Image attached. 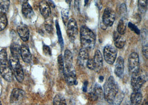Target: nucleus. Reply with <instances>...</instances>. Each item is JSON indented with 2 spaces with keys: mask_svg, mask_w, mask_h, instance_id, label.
<instances>
[{
  "mask_svg": "<svg viewBox=\"0 0 148 105\" xmlns=\"http://www.w3.org/2000/svg\"><path fill=\"white\" fill-rule=\"evenodd\" d=\"M21 57L25 63L28 64L31 62L32 55L27 46H21Z\"/></svg>",
  "mask_w": 148,
  "mask_h": 105,
  "instance_id": "a211bd4d",
  "label": "nucleus"
},
{
  "mask_svg": "<svg viewBox=\"0 0 148 105\" xmlns=\"http://www.w3.org/2000/svg\"><path fill=\"white\" fill-rule=\"evenodd\" d=\"M138 8L140 13H145L147 8V0H138Z\"/></svg>",
  "mask_w": 148,
  "mask_h": 105,
  "instance_id": "cd10ccee",
  "label": "nucleus"
},
{
  "mask_svg": "<svg viewBox=\"0 0 148 105\" xmlns=\"http://www.w3.org/2000/svg\"><path fill=\"white\" fill-rule=\"evenodd\" d=\"M9 64L17 81L20 83L22 82L24 80V72L20 63L19 59L11 56L9 60Z\"/></svg>",
  "mask_w": 148,
  "mask_h": 105,
  "instance_id": "20e7f679",
  "label": "nucleus"
},
{
  "mask_svg": "<svg viewBox=\"0 0 148 105\" xmlns=\"http://www.w3.org/2000/svg\"><path fill=\"white\" fill-rule=\"evenodd\" d=\"M64 76L69 85L77 84L76 74L73 64V55L71 52L66 49L64 54Z\"/></svg>",
  "mask_w": 148,
  "mask_h": 105,
  "instance_id": "f257e3e1",
  "label": "nucleus"
},
{
  "mask_svg": "<svg viewBox=\"0 0 148 105\" xmlns=\"http://www.w3.org/2000/svg\"><path fill=\"white\" fill-rule=\"evenodd\" d=\"M141 43H142V52L144 56L148 58V33L145 29H142L141 31Z\"/></svg>",
  "mask_w": 148,
  "mask_h": 105,
  "instance_id": "2eb2a0df",
  "label": "nucleus"
},
{
  "mask_svg": "<svg viewBox=\"0 0 148 105\" xmlns=\"http://www.w3.org/2000/svg\"><path fill=\"white\" fill-rule=\"evenodd\" d=\"M127 20L125 18H122L119 21L117 26V32L121 35H123L125 33L127 27Z\"/></svg>",
  "mask_w": 148,
  "mask_h": 105,
  "instance_id": "b1692460",
  "label": "nucleus"
},
{
  "mask_svg": "<svg viewBox=\"0 0 148 105\" xmlns=\"http://www.w3.org/2000/svg\"><path fill=\"white\" fill-rule=\"evenodd\" d=\"M11 52L12 57L19 59L21 57V46L17 43H13L10 46Z\"/></svg>",
  "mask_w": 148,
  "mask_h": 105,
  "instance_id": "5701e85b",
  "label": "nucleus"
},
{
  "mask_svg": "<svg viewBox=\"0 0 148 105\" xmlns=\"http://www.w3.org/2000/svg\"><path fill=\"white\" fill-rule=\"evenodd\" d=\"M45 29H46V30L47 31V32H48V33H51L52 32V31H53V28H52V27L51 26H50V25H46V26H45Z\"/></svg>",
  "mask_w": 148,
  "mask_h": 105,
  "instance_id": "e433bc0d",
  "label": "nucleus"
},
{
  "mask_svg": "<svg viewBox=\"0 0 148 105\" xmlns=\"http://www.w3.org/2000/svg\"><path fill=\"white\" fill-rule=\"evenodd\" d=\"M129 27L132 29L133 31H134L135 32L138 33V34H140V31L138 29L137 27H136L133 24H132V23H129Z\"/></svg>",
  "mask_w": 148,
  "mask_h": 105,
  "instance_id": "f704fd0d",
  "label": "nucleus"
},
{
  "mask_svg": "<svg viewBox=\"0 0 148 105\" xmlns=\"http://www.w3.org/2000/svg\"><path fill=\"white\" fill-rule=\"evenodd\" d=\"M0 74L2 77L7 82H10L12 81L14 74L9 62L0 64Z\"/></svg>",
  "mask_w": 148,
  "mask_h": 105,
  "instance_id": "9d476101",
  "label": "nucleus"
},
{
  "mask_svg": "<svg viewBox=\"0 0 148 105\" xmlns=\"http://www.w3.org/2000/svg\"><path fill=\"white\" fill-rule=\"evenodd\" d=\"M27 1L28 0H18V1L22 4H23V3H26V2H27Z\"/></svg>",
  "mask_w": 148,
  "mask_h": 105,
  "instance_id": "4c0bfd02",
  "label": "nucleus"
},
{
  "mask_svg": "<svg viewBox=\"0 0 148 105\" xmlns=\"http://www.w3.org/2000/svg\"><path fill=\"white\" fill-rule=\"evenodd\" d=\"M67 32L70 40L72 41L75 40L78 33V26L76 20L74 18H71L68 20Z\"/></svg>",
  "mask_w": 148,
  "mask_h": 105,
  "instance_id": "9b49d317",
  "label": "nucleus"
},
{
  "mask_svg": "<svg viewBox=\"0 0 148 105\" xmlns=\"http://www.w3.org/2000/svg\"><path fill=\"white\" fill-rule=\"evenodd\" d=\"M92 60L93 64V70L97 72H100L103 66V60L101 53L99 50H97L95 52Z\"/></svg>",
  "mask_w": 148,
  "mask_h": 105,
  "instance_id": "f8f14e48",
  "label": "nucleus"
},
{
  "mask_svg": "<svg viewBox=\"0 0 148 105\" xmlns=\"http://www.w3.org/2000/svg\"><path fill=\"white\" fill-rule=\"evenodd\" d=\"M88 2H89V0H85V6L87 5Z\"/></svg>",
  "mask_w": 148,
  "mask_h": 105,
  "instance_id": "a19ab883",
  "label": "nucleus"
},
{
  "mask_svg": "<svg viewBox=\"0 0 148 105\" xmlns=\"http://www.w3.org/2000/svg\"><path fill=\"white\" fill-rule=\"evenodd\" d=\"M56 28H57V34H58V40H59V42L61 44V46L62 48L63 47V40L62 37L61 35V31H60V28L59 27V25L58 22H56Z\"/></svg>",
  "mask_w": 148,
  "mask_h": 105,
  "instance_id": "2f4dec72",
  "label": "nucleus"
},
{
  "mask_svg": "<svg viewBox=\"0 0 148 105\" xmlns=\"http://www.w3.org/2000/svg\"><path fill=\"white\" fill-rule=\"evenodd\" d=\"M124 70V61L121 57H119L116 61L115 66L114 72L115 75L119 77L122 78Z\"/></svg>",
  "mask_w": 148,
  "mask_h": 105,
  "instance_id": "dca6fc26",
  "label": "nucleus"
},
{
  "mask_svg": "<svg viewBox=\"0 0 148 105\" xmlns=\"http://www.w3.org/2000/svg\"><path fill=\"white\" fill-rule=\"evenodd\" d=\"M91 99L93 100H97L98 99H102L104 97L103 90L100 85L96 84L94 86V89L90 93Z\"/></svg>",
  "mask_w": 148,
  "mask_h": 105,
  "instance_id": "aec40b11",
  "label": "nucleus"
},
{
  "mask_svg": "<svg viewBox=\"0 0 148 105\" xmlns=\"http://www.w3.org/2000/svg\"><path fill=\"white\" fill-rule=\"evenodd\" d=\"M6 50L3 49L0 51V64L8 63Z\"/></svg>",
  "mask_w": 148,
  "mask_h": 105,
  "instance_id": "c85d7f7f",
  "label": "nucleus"
},
{
  "mask_svg": "<svg viewBox=\"0 0 148 105\" xmlns=\"http://www.w3.org/2000/svg\"><path fill=\"white\" fill-rule=\"evenodd\" d=\"M7 22L6 14L0 13V32L4 30L7 27Z\"/></svg>",
  "mask_w": 148,
  "mask_h": 105,
  "instance_id": "bb28decb",
  "label": "nucleus"
},
{
  "mask_svg": "<svg viewBox=\"0 0 148 105\" xmlns=\"http://www.w3.org/2000/svg\"><path fill=\"white\" fill-rule=\"evenodd\" d=\"M104 58L109 64H113L114 63L117 57V50L114 46L107 45L104 47L103 50Z\"/></svg>",
  "mask_w": 148,
  "mask_h": 105,
  "instance_id": "0eeeda50",
  "label": "nucleus"
},
{
  "mask_svg": "<svg viewBox=\"0 0 148 105\" xmlns=\"http://www.w3.org/2000/svg\"><path fill=\"white\" fill-rule=\"evenodd\" d=\"M58 64L59 66V70L61 74L64 73V60L62 55H60L58 57Z\"/></svg>",
  "mask_w": 148,
  "mask_h": 105,
  "instance_id": "7c9ffc66",
  "label": "nucleus"
},
{
  "mask_svg": "<svg viewBox=\"0 0 148 105\" xmlns=\"http://www.w3.org/2000/svg\"><path fill=\"white\" fill-rule=\"evenodd\" d=\"M80 35L82 47L88 51L93 49L96 41L94 33L87 27L83 26L81 27Z\"/></svg>",
  "mask_w": 148,
  "mask_h": 105,
  "instance_id": "7ed1b4c3",
  "label": "nucleus"
},
{
  "mask_svg": "<svg viewBox=\"0 0 148 105\" xmlns=\"http://www.w3.org/2000/svg\"><path fill=\"white\" fill-rule=\"evenodd\" d=\"M120 12L122 14H125L127 13V7L125 3H123L120 7Z\"/></svg>",
  "mask_w": 148,
  "mask_h": 105,
  "instance_id": "72a5a7b5",
  "label": "nucleus"
},
{
  "mask_svg": "<svg viewBox=\"0 0 148 105\" xmlns=\"http://www.w3.org/2000/svg\"><path fill=\"white\" fill-rule=\"evenodd\" d=\"M22 13L23 16L27 19H31L34 17V10L28 2L22 4Z\"/></svg>",
  "mask_w": 148,
  "mask_h": 105,
  "instance_id": "6ab92c4d",
  "label": "nucleus"
},
{
  "mask_svg": "<svg viewBox=\"0 0 148 105\" xmlns=\"http://www.w3.org/2000/svg\"><path fill=\"white\" fill-rule=\"evenodd\" d=\"M81 0H74V8L76 11H79Z\"/></svg>",
  "mask_w": 148,
  "mask_h": 105,
  "instance_id": "c9c22d12",
  "label": "nucleus"
},
{
  "mask_svg": "<svg viewBox=\"0 0 148 105\" xmlns=\"http://www.w3.org/2000/svg\"><path fill=\"white\" fill-rule=\"evenodd\" d=\"M115 14L114 11L110 8H106L103 14V23L106 27H111L114 22Z\"/></svg>",
  "mask_w": 148,
  "mask_h": 105,
  "instance_id": "6e6552de",
  "label": "nucleus"
},
{
  "mask_svg": "<svg viewBox=\"0 0 148 105\" xmlns=\"http://www.w3.org/2000/svg\"><path fill=\"white\" fill-rule=\"evenodd\" d=\"M66 2L68 3L69 5H71V1H72V0H66Z\"/></svg>",
  "mask_w": 148,
  "mask_h": 105,
  "instance_id": "ea45409f",
  "label": "nucleus"
},
{
  "mask_svg": "<svg viewBox=\"0 0 148 105\" xmlns=\"http://www.w3.org/2000/svg\"><path fill=\"white\" fill-rule=\"evenodd\" d=\"M124 94L122 93H121V94H119V95H116V97H115L113 103L114 102L115 105H120L121 101L123 100V99L124 98ZM113 103H112V104H113Z\"/></svg>",
  "mask_w": 148,
  "mask_h": 105,
  "instance_id": "473e14b6",
  "label": "nucleus"
},
{
  "mask_svg": "<svg viewBox=\"0 0 148 105\" xmlns=\"http://www.w3.org/2000/svg\"><path fill=\"white\" fill-rule=\"evenodd\" d=\"M61 15L62 20L64 25H66L68 22L69 18V10L67 8H64L61 11Z\"/></svg>",
  "mask_w": 148,
  "mask_h": 105,
  "instance_id": "c756f323",
  "label": "nucleus"
},
{
  "mask_svg": "<svg viewBox=\"0 0 148 105\" xmlns=\"http://www.w3.org/2000/svg\"><path fill=\"white\" fill-rule=\"evenodd\" d=\"M128 69L131 74L140 71V59L136 52H132L128 58Z\"/></svg>",
  "mask_w": 148,
  "mask_h": 105,
  "instance_id": "423d86ee",
  "label": "nucleus"
},
{
  "mask_svg": "<svg viewBox=\"0 0 148 105\" xmlns=\"http://www.w3.org/2000/svg\"><path fill=\"white\" fill-rule=\"evenodd\" d=\"M53 105H67L64 97L61 94L57 95L53 99Z\"/></svg>",
  "mask_w": 148,
  "mask_h": 105,
  "instance_id": "a878e982",
  "label": "nucleus"
},
{
  "mask_svg": "<svg viewBox=\"0 0 148 105\" xmlns=\"http://www.w3.org/2000/svg\"><path fill=\"white\" fill-rule=\"evenodd\" d=\"M89 59V55L88 50L82 48L78 54V63L82 68H85L87 66L88 61Z\"/></svg>",
  "mask_w": 148,
  "mask_h": 105,
  "instance_id": "ddd939ff",
  "label": "nucleus"
},
{
  "mask_svg": "<svg viewBox=\"0 0 148 105\" xmlns=\"http://www.w3.org/2000/svg\"><path fill=\"white\" fill-rule=\"evenodd\" d=\"M17 33L18 34L21 39L23 42H27L29 38V31L26 25L21 24L17 27Z\"/></svg>",
  "mask_w": 148,
  "mask_h": 105,
  "instance_id": "4468645a",
  "label": "nucleus"
},
{
  "mask_svg": "<svg viewBox=\"0 0 148 105\" xmlns=\"http://www.w3.org/2000/svg\"><path fill=\"white\" fill-rule=\"evenodd\" d=\"M118 85L113 76H110L104 85L103 95L106 101L112 104L118 92Z\"/></svg>",
  "mask_w": 148,
  "mask_h": 105,
  "instance_id": "f03ea898",
  "label": "nucleus"
},
{
  "mask_svg": "<svg viewBox=\"0 0 148 105\" xmlns=\"http://www.w3.org/2000/svg\"><path fill=\"white\" fill-rule=\"evenodd\" d=\"M26 93L24 91L18 88L12 90L10 96V102L12 105H18L23 100Z\"/></svg>",
  "mask_w": 148,
  "mask_h": 105,
  "instance_id": "1a4fd4ad",
  "label": "nucleus"
},
{
  "mask_svg": "<svg viewBox=\"0 0 148 105\" xmlns=\"http://www.w3.org/2000/svg\"><path fill=\"white\" fill-rule=\"evenodd\" d=\"M10 5V0H0V13L6 14Z\"/></svg>",
  "mask_w": 148,
  "mask_h": 105,
  "instance_id": "393cba45",
  "label": "nucleus"
},
{
  "mask_svg": "<svg viewBox=\"0 0 148 105\" xmlns=\"http://www.w3.org/2000/svg\"><path fill=\"white\" fill-rule=\"evenodd\" d=\"M113 39L114 41L115 46L119 49L123 48L125 44V40L124 37H122L117 31H115L113 35Z\"/></svg>",
  "mask_w": 148,
  "mask_h": 105,
  "instance_id": "412c9836",
  "label": "nucleus"
},
{
  "mask_svg": "<svg viewBox=\"0 0 148 105\" xmlns=\"http://www.w3.org/2000/svg\"><path fill=\"white\" fill-rule=\"evenodd\" d=\"M39 8L41 14L45 18H47L51 14V8L46 1L43 0L40 2L39 5Z\"/></svg>",
  "mask_w": 148,
  "mask_h": 105,
  "instance_id": "f3484780",
  "label": "nucleus"
},
{
  "mask_svg": "<svg viewBox=\"0 0 148 105\" xmlns=\"http://www.w3.org/2000/svg\"><path fill=\"white\" fill-rule=\"evenodd\" d=\"M147 80L146 75L142 72L132 74L131 84L133 91H139Z\"/></svg>",
  "mask_w": 148,
  "mask_h": 105,
  "instance_id": "39448f33",
  "label": "nucleus"
},
{
  "mask_svg": "<svg viewBox=\"0 0 148 105\" xmlns=\"http://www.w3.org/2000/svg\"><path fill=\"white\" fill-rule=\"evenodd\" d=\"M148 105V102L147 101V100H144V102L142 104V105Z\"/></svg>",
  "mask_w": 148,
  "mask_h": 105,
  "instance_id": "58836bf2",
  "label": "nucleus"
},
{
  "mask_svg": "<svg viewBox=\"0 0 148 105\" xmlns=\"http://www.w3.org/2000/svg\"><path fill=\"white\" fill-rule=\"evenodd\" d=\"M143 100V95L139 91H133L130 97L131 105H140Z\"/></svg>",
  "mask_w": 148,
  "mask_h": 105,
  "instance_id": "4be33fe9",
  "label": "nucleus"
}]
</instances>
